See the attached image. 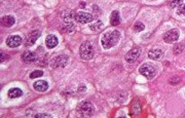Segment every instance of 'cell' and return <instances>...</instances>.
I'll list each match as a JSON object with an SVG mask.
<instances>
[{
    "mask_svg": "<svg viewBox=\"0 0 185 118\" xmlns=\"http://www.w3.org/2000/svg\"><path fill=\"white\" fill-rule=\"evenodd\" d=\"M22 59H23V61L25 63H33V62L36 60V55H35V52L27 51L24 52L23 55H22Z\"/></svg>",
    "mask_w": 185,
    "mask_h": 118,
    "instance_id": "13",
    "label": "cell"
},
{
    "mask_svg": "<svg viewBox=\"0 0 185 118\" xmlns=\"http://www.w3.org/2000/svg\"><path fill=\"white\" fill-rule=\"evenodd\" d=\"M34 117L36 118H41V117H51V115H49V114H46V113H41V114H36Z\"/></svg>",
    "mask_w": 185,
    "mask_h": 118,
    "instance_id": "26",
    "label": "cell"
},
{
    "mask_svg": "<svg viewBox=\"0 0 185 118\" xmlns=\"http://www.w3.org/2000/svg\"><path fill=\"white\" fill-rule=\"evenodd\" d=\"M5 58H7V57L5 55V54H3V52H1V60H0V61H1V63H3V62H4Z\"/></svg>",
    "mask_w": 185,
    "mask_h": 118,
    "instance_id": "27",
    "label": "cell"
},
{
    "mask_svg": "<svg viewBox=\"0 0 185 118\" xmlns=\"http://www.w3.org/2000/svg\"><path fill=\"white\" fill-rule=\"evenodd\" d=\"M6 44L9 47H18L22 44V38L18 35H11L6 39Z\"/></svg>",
    "mask_w": 185,
    "mask_h": 118,
    "instance_id": "9",
    "label": "cell"
},
{
    "mask_svg": "<svg viewBox=\"0 0 185 118\" xmlns=\"http://www.w3.org/2000/svg\"><path fill=\"white\" fill-rule=\"evenodd\" d=\"M119 23H120L119 12L117 10H113L110 17V24L112 25V26H117V25H119Z\"/></svg>",
    "mask_w": 185,
    "mask_h": 118,
    "instance_id": "15",
    "label": "cell"
},
{
    "mask_svg": "<svg viewBox=\"0 0 185 118\" xmlns=\"http://www.w3.org/2000/svg\"><path fill=\"white\" fill-rule=\"evenodd\" d=\"M177 14L178 15H183V17H185V5L182 4L180 7H178L177 9Z\"/></svg>",
    "mask_w": 185,
    "mask_h": 118,
    "instance_id": "24",
    "label": "cell"
},
{
    "mask_svg": "<svg viewBox=\"0 0 185 118\" xmlns=\"http://www.w3.org/2000/svg\"><path fill=\"white\" fill-rule=\"evenodd\" d=\"M77 23H80V24H88L89 22H92L94 20V17L92 14H88V12H84V11H79L77 12L75 14V18Z\"/></svg>",
    "mask_w": 185,
    "mask_h": 118,
    "instance_id": "5",
    "label": "cell"
},
{
    "mask_svg": "<svg viewBox=\"0 0 185 118\" xmlns=\"http://www.w3.org/2000/svg\"><path fill=\"white\" fill-rule=\"evenodd\" d=\"M140 55H141V49L139 47H136V48L131 49V51H130L128 54L125 55V61L128 62V63L133 64V63H135V62L138 60V58L140 57Z\"/></svg>",
    "mask_w": 185,
    "mask_h": 118,
    "instance_id": "6",
    "label": "cell"
},
{
    "mask_svg": "<svg viewBox=\"0 0 185 118\" xmlns=\"http://www.w3.org/2000/svg\"><path fill=\"white\" fill-rule=\"evenodd\" d=\"M139 72L140 74H142L144 77H146L147 79H152L154 76H155L156 74V70L154 66H152L151 64H143L142 66L140 67V69H139Z\"/></svg>",
    "mask_w": 185,
    "mask_h": 118,
    "instance_id": "4",
    "label": "cell"
},
{
    "mask_svg": "<svg viewBox=\"0 0 185 118\" xmlns=\"http://www.w3.org/2000/svg\"><path fill=\"white\" fill-rule=\"evenodd\" d=\"M42 75H43V72H42V71L35 70V71H33V72L30 74V78H31V79H34V78H37V77H41Z\"/></svg>",
    "mask_w": 185,
    "mask_h": 118,
    "instance_id": "22",
    "label": "cell"
},
{
    "mask_svg": "<svg viewBox=\"0 0 185 118\" xmlns=\"http://www.w3.org/2000/svg\"><path fill=\"white\" fill-rule=\"evenodd\" d=\"M169 4L171 6V8H177V7H180V6L183 4V0H171Z\"/></svg>",
    "mask_w": 185,
    "mask_h": 118,
    "instance_id": "19",
    "label": "cell"
},
{
    "mask_svg": "<svg viewBox=\"0 0 185 118\" xmlns=\"http://www.w3.org/2000/svg\"><path fill=\"white\" fill-rule=\"evenodd\" d=\"M33 87L35 88L36 91L43 92L47 91V88H48V83L46 82L45 80H38V81L34 82Z\"/></svg>",
    "mask_w": 185,
    "mask_h": 118,
    "instance_id": "12",
    "label": "cell"
},
{
    "mask_svg": "<svg viewBox=\"0 0 185 118\" xmlns=\"http://www.w3.org/2000/svg\"><path fill=\"white\" fill-rule=\"evenodd\" d=\"M45 44L48 48H54L58 45V38L55 35H48L45 39Z\"/></svg>",
    "mask_w": 185,
    "mask_h": 118,
    "instance_id": "14",
    "label": "cell"
},
{
    "mask_svg": "<svg viewBox=\"0 0 185 118\" xmlns=\"http://www.w3.org/2000/svg\"><path fill=\"white\" fill-rule=\"evenodd\" d=\"M173 49H174V54L175 55H179V54H181V52L183 51L184 45L182 44V43H179V44H176Z\"/></svg>",
    "mask_w": 185,
    "mask_h": 118,
    "instance_id": "20",
    "label": "cell"
},
{
    "mask_svg": "<svg viewBox=\"0 0 185 118\" xmlns=\"http://www.w3.org/2000/svg\"><path fill=\"white\" fill-rule=\"evenodd\" d=\"M64 30L66 31L67 33H72L74 30H75V27H74L73 23H68L66 26H65Z\"/></svg>",
    "mask_w": 185,
    "mask_h": 118,
    "instance_id": "23",
    "label": "cell"
},
{
    "mask_svg": "<svg viewBox=\"0 0 185 118\" xmlns=\"http://www.w3.org/2000/svg\"><path fill=\"white\" fill-rule=\"evenodd\" d=\"M120 39V33L119 31L114 30V31H108L103 35L101 40L102 46L105 49H109L111 47H113L114 45L117 44V42L119 41Z\"/></svg>",
    "mask_w": 185,
    "mask_h": 118,
    "instance_id": "1",
    "label": "cell"
},
{
    "mask_svg": "<svg viewBox=\"0 0 185 118\" xmlns=\"http://www.w3.org/2000/svg\"><path fill=\"white\" fill-rule=\"evenodd\" d=\"M148 57L152 60L158 61L162 58H163V51L159 48H155V49H151V51L148 52Z\"/></svg>",
    "mask_w": 185,
    "mask_h": 118,
    "instance_id": "11",
    "label": "cell"
},
{
    "mask_svg": "<svg viewBox=\"0 0 185 118\" xmlns=\"http://www.w3.org/2000/svg\"><path fill=\"white\" fill-rule=\"evenodd\" d=\"M14 22H15L14 18L12 17V15H5V17H3L1 20V23L3 26H5L7 28L11 27L12 25H14Z\"/></svg>",
    "mask_w": 185,
    "mask_h": 118,
    "instance_id": "17",
    "label": "cell"
},
{
    "mask_svg": "<svg viewBox=\"0 0 185 118\" xmlns=\"http://www.w3.org/2000/svg\"><path fill=\"white\" fill-rule=\"evenodd\" d=\"M178 38H179V31L177 29L168 31V32L165 33V35H163V40H165L166 43H173L177 41Z\"/></svg>",
    "mask_w": 185,
    "mask_h": 118,
    "instance_id": "8",
    "label": "cell"
},
{
    "mask_svg": "<svg viewBox=\"0 0 185 118\" xmlns=\"http://www.w3.org/2000/svg\"><path fill=\"white\" fill-rule=\"evenodd\" d=\"M73 18H75V14H74V12L72 10L68 9V10L64 11V14H63V20L65 22H67V23H71V21L73 20Z\"/></svg>",
    "mask_w": 185,
    "mask_h": 118,
    "instance_id": "18",
    "label": "cell"
},
{
    "mask_svg": "<svg viewBox=\"0 0 185 118\" xmlns=\"http://www.w3.org/2000/svg\"><path fill=\"white\" fill-rule=\"evenodd\" d=\"M145 26L143 25V23H141V22H137L135 25H134V30L136 32H141V31L144 30Z\"/></svg>",
    "mask_w": 185,
    "mask_h": 118,
    "instance_id": "21",
    "label": "cell"
},
{
    "mask_svg": "<svg viewBox=\"0 0 185 118\" xmlns=\"http://www.w3.org/2000/svg\"><path fill=\"white\" fill-rule=\"evenodd\" d=\"M95 112V108L91 102L82 101L77 105V113L80 117H91Z\"/></svg>",
    "mask_w": 185,
    "mask_h": 118,
    "instance_id": "2",
    "label": "cell"
},
{
    "mask_svg": "<svg viewBox=\"0 0 185 118\" xmlns=\"http://www.w3.org/2000/svg\"><path fill=\"white\" fill-rule=\"evenodd\" d=\"M79 55H80V58L85 61L91 60L92 58V55H94V49H92V46L88 41L83 42L81 44L79 49Z\"/></svg>",
    "mask_w": 185,
    "mask_h": 118,
    "instance_id": "3",
    "label": "cell"
},
{
    "mask_svg": "<svg viewBox=\"0 0 185 118\" xmlns=\"http://www.w3.org/2000/svg\"><path fill=\"white\" fill-rule=\"evenodd\" d=\"M23 96V91L18 87L11 88L8 91V98L9 99H17L18 97H22Z\"/></svg>",
    "mask_w": 185,
    "mask_h": 118,
    "instance_id": "16",
    "label": "cell"
},
{
    "mask_svg": "<svg viewBox=\"0 0 185 118\" xmlns=\"http://www.w3.org/2000/svg\"><path fill=\"white\" fill-rule=\"evenodd\" d=\"M68 63V57L67 55H61L56 57L55 59H52L51 64L54 68H64Z\"/></svg>",
    "mask_w": 185,
    "mask_h": 118,
    "instance_id": "7",
    "label": "cell"
},
{
    "mask_svg": "<svg viewBox=\"0 0 185 118\" xmlns=\"http://www.w3.org/2000/svg\"><path fill=\"white\" fill-rule=\"evenodd\" d=\"M102 28V22H97L94 25H91V29L92 30H99Z\"/></svg>",
    "mask_w": 185,
    "mask_h": 118,
    "instance_id": "25",
    "label": "cell"
},
{
    "mask_svg": "<svg viewBox=\"0 0 185 118\" xmlns=\"http://www.w3.org/2000/svg\"><path fill=\"white\" fill-rule=\"evenodd\" d=\"M40 35H41V32H40V31H38V30L33 31V32L31 33L29 36H28L27 42H26V46H32L34 43L36 42V40L39 38Z\"/></svg>",
    "mask_w": 185,
    "mask_h": 118,
    "instance_id": "10",
    "label": "cell"
}]
</instances>
